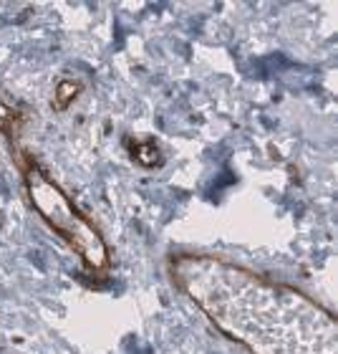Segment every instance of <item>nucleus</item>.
I'll list each match as a JSON object with an SVG mask.
<instances>
[{
  "label": "nucleus",
  "instance_id": "obj_1",
  "mask_svg": "<svg viewBox=\"0 0 338 354\" xmlns=\"http://www.w3.org/2000/svg\"><path fill=\"white\" fill-rule=\"evenodd\" d=\"M30 198L36 200L38 210L46 215V221L51 223L53 228H59L76 245V251L83 253V259L88 263L106 266V248H103V243L99 241L94 228L76 213L74 207L68 205L66 195L56 190V185L48 183L43 175L33 172L30 175Z\"/></svg>",
  "mask_w": 338,
  "mask_h": 354
},
{
  "label": "nucleus",
  "instance_id": "obj_2",
  "mask_svg": "<svg viewBox=\"0 0 338 354\" xmlns=\"http://www.w3.org/2000/svg\"><path fill=\"white\" fill-rule=\"evenodd\" d=\"M8 122H10V109L0 102V129H3V127H8Z\"/></svg>",
  "mask_w": 338,
  "mask_h": 354
}]
</instances>
